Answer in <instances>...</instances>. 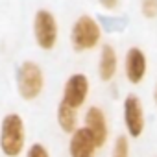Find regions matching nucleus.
Instances as JSON below:
<instances>
[{
  "mask_svg": "<svg viewBox=\"0 0 157 157\" xmlns=\"http://www.w3.org/2000/svg\"><path fill=\"white\" fill-rule=\"evenodd\" d=\"M140 13L144 19H157V0H140Z\"/></svg>",
  "mask_w": 157,
  "mask_h": 157,
  "instance_id": "obj_13",
  "label": "nucleus"
},
{
  "mask_svg": "<svg viewBox=\"0 0 157 157\" xmlns=\"http://www.w3.org/2000/svg\"><path fill=\"white\" fill-rule=\"evenodd\" d=\"M122 117H124V126H126V135L129 139H139L142 137L146 129V113L140 98L133 93L126 94L122 102Z\"/></svg>",
  "mask_w": 157,
  "mask_h": 157,
  "instance_id": "obj_5",
  "label": "nucleus"
},
{
  "mask_svg": "<svg viewBox=\"0 0 157 157\" xmlns=\"http://www.w3.org/2000/svg\"><path fill=\"white\" fill-rule=\"evenodd\" d=\"M89 93H91V82H89L87 74H83V72H74V74H70L67 78V82L63 85L61 102L78 111L80 107L85 105Z\"/></svg>",
  "mask_w": 157,
  "mask_h": 157,
  "instance_id": "obj_6",
  "label": "nucleus"
},
{
  "mask_svg": "<svg viewBox=\"0 0 157 157\" xmlns=\"http://www.w3.org/2000/svg\"><path fill=\"white\" fill-rule=\"evenodd\" d=\"M148 74V57L140 46H129L124 57V76L131 85H140Z\"/></svg>",
  "mask_w": 157,
  "mask_h": 157,
  "instance_id": "obj_7",
  "label": "nucleus"
},
{
  "mask_svg": "<svg viewBox=\"0 0 157 157\" xmlns=\"http://www.w3.org/2000/svg\"><path fill=\"white\" fill-rule=\"evenodd\" d=\"M87 131L93 135L98 150L104 148L107 144V139H109V122H107V117H105V111L98 105H91L87 111H85V118H83Z\"/></svg>",
  "mask_w": 157,
  "mask_h": 157,
  "instance_id": "obj_8",
  "label": "nucleus"
},
{
  "mask_svg": "<svg viewBox=\"0 0 157 157\" xmlns=\"http://www.w3.org/2000/svg\"><path fill=\"white\" fill-rule=\"evenodd\" d=\"M98 4H100L104 10H109V11H113V10H117V8H118L120 0H98Z\"/></svg>",
  "mask_w": 157,
  "mask_h": 157,
  "instance_id": "obj_15",
  "label": "nucleus"
},
{
  "mask_svg": "<svg viewBox=\"0 0 157 157\" xmlns=\"http://www.w3.org/2000/svg\"><path fill=\"white\" fill-rule=\"evenodd\" d=\"M26 157H50V151L44 144L41 142H33L30 144V148L26 150Z\"/></svg>",
  "mask_w": 157,
  "mask_h": 157,
  "instance_id": "obj_14",
  "label": "nucleus"
},
{
  "mask_svg": "<svg viewBox=\"0 0 157 157\" xmlns=\"http://www.w3.org/2000/svg\"><path fill=\"white\" fill-rule=\"evenodd\" d=\"M68 137V157H96L98 146L87 128H78Z\"/></svg>",
  "mask_w": 157,
  "mask_h": 157,
  "instance_id": "obj_9",
  "label": "nucleus"
},
{
  "mask_svg": "<svg viewBox=\"0 0 157 157\" xmlns=\"http://www.w3.org/2000/svg\"><path fill=\"white\" fill-rule=\"evenodd\" d=\"M129 137L128 135H118L113 144L111 157H129Z\"/></svg>",
  "mask_w": 157,
  "mask_h": 157,
  "instance_id": "obj_12",
  "label": "nucleus"
},
{
  "mask_svg": "<svg viewBox=\"0 0 157 157\" xmlns=\"http://www.w3.org/2000/svg\"><path fill=\"white\" fill-rule=\"evenodd\" d=\"M151 96H153V104H155V107H157V82H155V85H153V93H151Z\"/></svg>",
  "mask_w": 157,
  "mask_h": 157,
  "instance_id": "obj_16",
  "label": "nucleus"
},
{
  "mask_svg": "<svg viewBox=\"0 0 157 157\" xmlns=\"http://www.w3.org/2000/svg\"><path fill=\"white\" fill-rule=\"evenodd\" d=\"M102 41V26L93 15H80L70 28V44L74 52L82 54L94 50Z\"/></svg>",
  "mask_w": 157,
  "mask_h": 157,
  "instance_id": "obj_3",
  "label": "nucleus"
},
{
  "mask_svg": "<svg viewBox=\"0 0 157 157\" xmlns=\"http://www.w3.org/2000/svg\"><path fill=\"white\" fill-rule=\"evenodd\" d=\"M33 39L37 46L44 52H50L56 48L59 39V24L56 15L50 10H37L33 15Z\"/></svg>",
  "mask_w": 157,
  "mask_h": 157,
  "instance_id": "obj_4",
  "label": "nucleus"
},
{
  "mask_svg": "<svg viewBox=\"0 0 157 157\" xmlns=\"http://www.w3.org/2000/svg\"><path fill=\"white\" fill-rule=\"evenodd\" d=\"M118 70V54L113 44L105 43L100 48V57H98V78L104 83H109L115 80Z\"/></svg>",
  "mask_w": 157,
  "mask_h": 157,
  "instance_id": "obj_10",
  "label": "nucleus"
},
{
  "mask_svg": "<svg viewBox=\"0 0 157 157\" xmlns=\"http://www.w3.org/2000/svg\"><path fill=\"white\" fill-rule=\"evenodd\" d=\"M56 122H57V126L63 133L72 135L78 129V111L68 107L67 104L59 102L57 111H56Z\"/></svg>",
  "mask_w": 157,
  "mask_h": 157,
  "instance_id": "obj_11",
  "label": "nucleus"
},
{
  "mask_svg": "<svg viewBox=\"0 0 157 157\" xmlns=\"http://www.w3.org/2000/svg\"><path fill=\"white\" fill-rule=\"evenodd\" d=\"M15 83H17V93L22 100L26 102L37 100L44 91V72L41 65L32 59L22 61L15 72Z\"/></svg>",
  "mask_w": 157,
  "mask_h": 157,
  "instance_id": "obj_2",
  "label": "nucleus"
},
{
  "mask_svg": "<svg viewBox=\"0 0 157 157\" xmlns=\"http://www.w3.org/2000/svg\"><path fill=\"white\" fill-rule=\"evenodd\" d=\"M26 148V126L19 113H8L0 122V151L6 157H19Z\"/></svg>",
  "mask_w": 157,
  "mask_h": 157,
  "instance_id": "obj_1",
  "label": "nucleus"
}]
</instances>
